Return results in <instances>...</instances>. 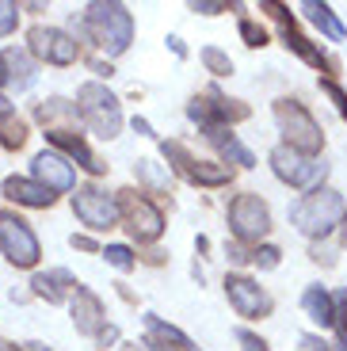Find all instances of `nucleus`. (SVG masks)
Returning a JSON list of instances; mask_svg holds the SVG:
<instances>
[{"label": "nucleus", "instance_id": "1", "mask_svg": "<svg viewBox=\"0 0 347 351\" xmlns=\"http://www.w3.org/2000/svg\"><path fill=\"white\" fill-rule=\"evenodd\" d=\"M290 218H294V226L302 229L305 237H324V233L344 218V199H339V191L313 187L302 202H294Z\"/></svg>", "mask_w": 347, "mask_h": 351}, {"label": "nucleus", "instance_id": "2", "mask_svg": "<svg viewBox=\"0 0 347 351\" xmlns=\"http://www.w3.org/2000/svg\"><path fill=\"white\" fill-rule=\"evenodd\" d=\"M88 27H92V35H96L99 50H104L107 58L122 53L134 38V19L122 4H92V8H88Z\"/></svg>", "mask_w": 347, "mask_h": 351}, {"label": "nucleus", "instance_id": "3", "mask_svg": "<svg viewBox=\"0 0 347 351\" xmlns=\"http://www.w3.org/2000/svg\"><path fill=\"white\" fill-rule=\"evenodd\" d=\"M275 119H278V126H283V134H287V145L298 149L302 157L305 153H317L324 145V134H321V126H317V119H313L298 99H278Z\"/></svg>", "mask_w": 347, "mask_h": 351}, {"label": "nucleus", "instance_id": "4", "mask_svg": "<svg viewBox=\"0 0 347 351\" xmlns=\"http://www.w3.org/2000/svg\"><path fill=\"white\" fill-rule=\"evenodd\" d=\"M80 99V114H84V123L99 134V138H119L122 130V111H119V99L107 92L104 84H84L77 92Z\"/></svg>", "mask_w": 347, "mask_h": 351}, {"label": "nucleus", "instance_id": "5", "mask_svg": "<svg viewBox=\"0 0 347 351\" xmlns=\"http://www.w3.org/2000/svg\"><path fill=\"white\" fill-rule=\"evenodd\" d=\"M0 248L16 267H35L43 248H38V237L31 233L23 218H16L12 210H0Z\"/></svg>", "mask_w": 347, "mask_h": 351}, {"label": "nucleus", "instance_id": "6", "mask_svg": "<svg viewBox=\"0 0 347 351\" xmlns=\"http://www.w3.org/2000/svg\"><path fill=\"white\" fill-rule=\"evenodd\" d=\"M271 168H275L278 180H287L290 187H302V191H313V187L324 180V172H328L321 160L302 157V153L290 149V145H278V149H271Z\"/></svg>", "mask_w": 347, "mask_h": 351}, {"label": "nucleus", "instance_id": "7", "mask_svg": "<svg viewBox=\"0 0 347 351\" xmlns=\"http://www.w3.org/2000/svg\"><path fill=\"white\" fill-rule=\"evenodd\" d=\"M229 226L241 241H263L271 229V210L260 195H237L229 206Z\"/></svg>", "mask_w": 347, "mask_h": 351}, {"label": "nucleus", "instance_id": "8", "mask_svg": "<svg viewBox=\"0 0 347 351\" xmlns=\"http://www.w3.org/2000/svg\"><path fill=\"white\" fill-rule=\"evenodd\" d=\"M73 214H77L88 229H111L115 221H119L115 199L107 191H99V187H80V191L73 195Z\"/></svg>", "mask_w": 347, "mask_h": 351}, {"label": "nucleus", "instance_id": "9", "mask_svg": "<svg viewBox=\"0 0 347 351\" xmlns=\"http://www.w3.org/2000/svg\"><path fill=\"white\" fill-rule=\"evenodd\" d=\"M119 206H122V214H126V221H130V233H134L138 241H156V237H160L165 218H160V210H156V206L145 199V195L122 191Z\"/></svg>", "mask_w": 347, "mask_h": 351}, {"label": "nucleus", "instance_id": "10", "mask_svg": "<svg viewBox=\"0 0 347 351\" xmlns=\"http://www.w3.org/2000/svg\"><path fill=\"white\" fill-rule=\"evenodd\" d=\"M31 53L43 58V62H50V65H73L80 50L65 31H58V27H35V31H31Z\"/></svg>", "mask_w": 347, "mask_h": 351}, {"label": "nucleus", "instance_id": "11", "mask_svg": "<svg viewBox=\"0 0 347 351\" xmlns=\"http://www.w3.org/2000/svg\"><path fill=\"white\" fill-rule=\"evenodd\" d=\"M226 294H229V302H233V309L241 317H263V313H271V298L252 279H244V275H229V279H226Z\"/></svg>", "mask_w": 347, "mask_h": 351}, {"label": "nucleus", "instance_id": "12", "mask_svg": "<svg viewBox=\"0 0 347 351\" xmlns=\"http://www.w3.org/2000/svg\"><path fill=\"white\" fill-rule=\"evenodd\" d=\"M35 176L43 180V187H50V191H73V187H77L73 165L65 157H58V153H38L35 157Z\"/></svg>", "mask_w": 347, "mask_h": 351}, {"label": "nucleus", "instance_id": "13", "mask_svg": "<svg viewBox=\"0 0 347 351\" xmlns=\"http://www.w3.org/2000/svg\"><path fill=\"white\" fill-rule=\"evenodd\" d=\"M73 325H77L80 332H88V336L104 328V302L84 287L73 290Z\"/></svg>", "mask_w": 347, "mask_h": 351}, {"label": "nucleus", "instance_id": "14", "mask_svg": "<svg viewBox=\"0 0 347 351\" xmlns=\"http://www.w3.org/2000/svg\"><path fill=\"white\" fill-rule=\"evenodd\" d=\"M4 195H8L12 202H23V206H50L53 202L50 187L35 184V180H23V176H8V180H4Z\"/></svg>", "mask_w": 347, "mask_h": 351}, {"label": "nucleus", "instance_id": "15", "mask_svg": "<svg viewBox=\"0 0 347 351\" xmlns=\"http://www.w3.org/2000/svg\"><path fill=\"white\" fill-rule=\"evenodd\" d=\"M50 141H53V145H61V149L69 153L73 160H80V165H84L92 176H99V172L107 168V165H99V157H96V153H92V149L84 145V138H80V134L73 138L69 130H50Z\"/></svg>", "mask_w": 347, "mask_h": 351}, {"label": "nucleus", "instance_id": "16", "mask_svg": "<svg viewBox=\"0 0 347 351\" xmlns=\"http://www.w3.org/2000/svg\"><path fill=\"white\" fill-rule=\"evenodd\" d=\"M31 287H35V294H43L46 302H61L65 298V294H69V290H77L80 282L73 279L69 271H50V275H35V282H31Z\"/></svg>", "mask_w": 347, "mask_h": 351}, {"label": "nucleus", "instance_id": "17", "mask_svg": "<svg viewBox=\"0 0 347 351\" xmlns=\"http://www.w3.org/2000/svg\"><path fill=\"white\" fill-rule=\"evenodd\" d=\"M183 172L191 176L195 184H202V187H222V184L233 180V168L229 165H210V160H191Z\"/></svg>", "mask_w": 347, "mask_h": 351}, {"label": "nucleus", "instance_id": "18", "mask_svg": "<svg viewBox=\"0 0 347 351\" xmlns=\"http://www.w3.org/2000/svg\"><path fill=\"white\" fill-rule=\"evenodd\" d=\"M210 141H217V145H222L226 160H237L241 168H252V165H256V157H252V153L241 145V138H237V134H229V130H222V126H214V130H210Z\"/></svg>", "mask_w": 347, "mask_h": 351}, {"label": "nucleus", "instance_id": "19", "mask_svg": "<svg viewBox=\"0 0 347 351\" xmlns=\"http://www.w3.org/2000/svg\"><path fill=\"white\" fill-rule=\"evenodd\" d=\"M0 141L8 149H23V141H27V123L4 107V99H0Z\"/></svg>", "mask_w": 347, "mask_h": 351}, {"label": "nucleus", "instance_id": "20", "mask_svg": "<svg viewBox=\"0 0 347 351\" xmlns=\"http://www.w3.org/2000/svg\"><path fill=\"white\" fill-rule=\"evenodd\" d=\"M302 306H305V313H309L317 325H332V317H336V309H332V298L324 294L321 287H309V290H305Z\"/></svg>", "mask_w": 347, "mask_h": 351}, {"label": "nucleus", "instance_id": "21", "mask_svg": "<svg viewBox=\"0 0 347 351\" xmlns=\"http://www.w3.org/2000/svg\"><path fill=\"white\" fill-rule=\"evenodd\" d=\"M305 12H309V16H313V23L321 27V31H324L328 38H336V43H339V38L347 35L344 27H339V19L332 16V8H328V4H305Z\"/></svg>", "mask_w": 347, "mask_h": 351}, {"label": "nucleus", "instance_id": "22", "mask_svg": "<svg viewBox=\"0 0 347 351\" xmlns=\"http://www.w3.org/2000/svg\"><path fill=\"white\" fill-rule=\"evenodd\" d=\"M149 332H153L160 343H176V351H199L191 340H187V336L180 332V328L165 325V321H156V317H149Z\"/></svg>", "mask_w": 347, "mask_h": 351}, {"label": "nucleus", "instance_id": "23", "mask_svg": "<svg viewBox=\"0 0 347 351\" xmlns=\"http://www.w3.org/2000/svg\"><path fill=\"white\" fill-rule=\"evenodd\" d=\"M287 46H290V50H298V53H302V58H305V62H309V65H324V58H321V53H317V50H313V46L305 43V38L298 35V31H294V27H290V23H287Z\"/></svg>", "mask_w": 347, "mask_h": 351}, {"label": "nucleus", "instance_id": "24", "mask_svg": "<svg viewBox=\"0 0 347 351\" xmlns=\"http://www.w3.org/2000/svg\"><path fill=\"white\" fill-rule=\"evenodd\" d=\"M202 65H206L210 73H217V77H229V73H233V62H229L222 50H214V46H206V50H202Z\"/></svg>", "mask_w": 347, "mask_h": 351}, {"label": "nucleus", "instance_id": "25", "mask_svg": "<svg viewBox=\"0 0 347 351\" xmlns=\"http://www.w3.org/2000/svg\"><path fill=\"white\" fill-rule=\"evenodd\" d=\"M16 23H19V8H16V4H8V0H0V38L12 35Z\"/></svg>", "mask_w": 347, "mask_h": 351}, {"label": "nucleus", "instance_id": "26", "mask_svg": "<svg viewBox=\"0 0 347 351\" xmlns=\"http://www.w3.org/2000/svg\"><path fill=\"white\" fill-rule=\"evenodd\" d=\"M104 256L115 263V267H119V271H130V267H134V252H130L126 245H111Z\"/></svg>", "mask_w": 347, "mask_h": 351}, {"label": "nucleus", "instance_id": "27", "mask_svg": "<svg viewBox=\"0 0 347 351\" xmlns=\"http://www.w3.org/2000/svg\"><path fill=\"white\" fill-rule=\"evenodd\" d=\"M241 35H244V43H248V46H263V43H267V31L256 27L252 19H241Z\"/></svg>", "mask_w": 347, "mask_h": 351}, {"label": "nucleus", "instance_id": "28", "mask_svg": "<svg viewBox=\"0 0 347 351\" xmlns=\"http://www.w3.org/2000/svg\"><path fill=\"white\" fill-rule=\"evenodd\" d=\"M332 309H336V317H332V325L339 321V328H344V340H347V290H344V294H336Z\"/></svg>", "mask_w": 347, "mask_h": 351}, {"label": "nucleus", "instance_id": "29", "mask_svg": "<svg viewBox=\"0 0 347 351\" xmlns=\"http://www.w3.org/2000/svg\"><path fill=\"white\" fill-rule=\"evenodd\" d=\"M324 92H328V96H332V99H336V107H339V114H344V119H347V96H344V92H339V88H336V84H324Z\"/></svg>", "mask_w": 347, "mask_h": 351}, {"label": "nucleus", "instance_id": "30", "mask_svg": "<svg viewBox=\"0 0 347 351\" xmlns=\"http://www.w3.org/2000/svg\"><path fill=\"white\" fill-rule=\"evenodd\" d=\"M256 260H260L263 267H275V263H278V248H260V252H256Z\"/></svg>", "mask_w": 347, "mask_h": 351}, {"label": "nucleus", "instance_id": "31", "mask_svg": "<svg viewBox=\"0 0 347 351\" xmlns=\"http://www.w3.org/2000/svg\"><path fill=\"white\" fill-rule=\"evenodd\" d=\"M302 351H328V343L317 340V336H302Z\"/></svg>", "mask_w": 347, "mask_h": 351}, {"label": "nucleus", "instance_id": "32", "mask_svg": "<svg viewBox=\"0 0 347 351\" xmlns=\"http://www.w3.org/2000/svg\"><path fill=\"white\" fill-rule=\"evenodd\" d=\"M195 12H206V16H214V12H226V4H191Z\"/></svg>", "mask_w": 347, "mask_h": 351}, {"label": "nucleus", "instance_id": "33", "mask_svg": "<svg viewBox=\"0 0 347 351\" xmlns=\"http://www.w3.org/2000/svg\"><path fill=\"white\" fill-rule=\"evenodd\" d=\"M0 84H8V58L0 53Z\"/></svg>", "mask_w": 347, "mask_h": 351}, {"label": "nucleus", "instance_id": "34", "mask_svg": "<svg viewBox=\"0 0 347 351\" xmlns=\"http://www.w3.org/2000/svg\"><path fill=\"white\" fill-rule=\"evenodd\" d=\"M339 237H344V245H347V210H344V229H339Z\"/></svg>", "mask_w": 347, "mask_h": 351}, {"label": "nucleus", "instance_id": "35", "mask_svg": "<svg viewBox=\"0 0 347 351\" xmlns=\"http://www.w3.org/2000/svg\"><path fill=\"white\" fill-rule=\"evenodd\" d=\"M0 351H16V348H12V343H4V340H0Z\"/></svg>", "mask_w": 347, "mask_h": 351}, {"label": "nucleus", "instance_id": "36", "mask_svg": "<svg viewBox=\"0 0 347 351\" xmlns=\"http://www.w3.org/2000/svg\"><path fill=\"white\" fill-rule=\"evenodd\" d=\"M122 351H141V348H134V343H126V348H122Z\"/></svg>", "mask_w": 347, "mask_h": 351}, {"label": "nucleus", "instance_id": "37", "mask_svg": "<svg viewBox=\"0 0 347 351\" xmlns=\"http://www.w3.org/2000/svg\"><path fill=\"white\" fill-rule=\"evenodd\" d=\"M165 351H168V348H165Z\"/></svg>", "mask_w": 347, "mask_h": 351}]
</instances>
